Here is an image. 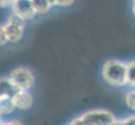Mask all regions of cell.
<instances>
[{
    "mask_svg": "<svg viewBox=\"0 0 135 125\" xmlns=\"http://www.w3.org/2000/svg\"><path fill=\"white\" fill-rule=\"evenodd\" d=\"M13 3V0H1V6L2 7H7L8 4Z\"/></svg>",
    "mask_w": 135,
    "mask_h": 125,
    "instance_id": "2e32d148",
    "label": "cell"
},
{
    "mask_svg": "<svg viewBox=\"0 0 135 125\" xmlns=\"http://www.w3.org/2000/svg\"><path fill=\"white\" fill-rule=\"evenodd\" d=\"M15 108L20 110H29L34 104L33 97L26 90H18L13 97Z\"/></svg>",
    "mask_w": 135,
    "mask_h": 125,
    "instance_id": "8992f818",
    "label": "cell"
},
{
    "mask_svg": "<svg viewBox=\"0 0 135 125\" xmlns=\"http://www.w3.org/2000/svg\"><path fill=\"white\" fill-rule=\"evenodd\" d=\"M134 3H135V0H134Z\"/></svg>",
    "mask_w": 135,
    "mask_h": 125,
    "instance_id": "ac0fdd59",
    "label": "cell"
},
{
    "mask_svg": "<svg viewBox=\"0 0 135 125\" xmlns=\"http://www.w3.org/2000/svg\"><path fill=\"white\" fill-rule=\"evenodd\" d=\"M8 78L18 90L28 91L35 83V77L33 72L25 67L15 68Z\"/></svg>",
    "mask_w": 135,
    "mask_h": 125,
    "instance_id": "3957f363",
    "label": "cell"
},
{
    "mask_svg": "<svg viewBox=\"0 0 135 125\" xmlns=\"http://www.w3.org/2000/svg\"><path fill=\"white\" fill-rule=\"evenodd\" d=\"M133 14H134V16H135V3H134V4H133Z\"/></svg>",
    "mask_w": 135,
    "mask_h": 125,
    "instance_id": "e0dca14e",
    "label": "cell"
},
{
    "mask_svg": "<svg viewBox=\"0 0 135 125\" xmlns=\"http://www.w3.org/2000/svg\"><path fill=\"white\" fill-rule=\"evenodd\" d=\"M18 90L12 84L8 78H1V97L13 98Z\"/></svg>",
    "mask_w": 135,
    "mask_h": 125,
    "instance_id": "52a82bcc",
    "label": "cell"
},
{
    "mask_svg": "<svg viewBox=\"0 0 135 125\" xmlns=\"http://www.w3.org/2000/svg\"><path fill=\"white\" fill-rule=\"evenodd\" d=\"M115 120L114 115L110 111L96 109L74 118L69 125H111Z\"/></svg>",
    "mask_w": 135,
    "mask_h": 125,
    "instance_id": "7a4b0ae2",
    "label": "cell"
},
{
    "mask_svg": "<svg viewBox=\"0 0 135 125\" xmlns=\"http://www.w3.org/2000/svg\"><path fill=\"white\" fill-rule=\"evenodd\" d=\"M25 25V20L15 13H13L12 15L9 16L6 24L3 25L8 36L9 42L17 43L22 39L24 35Z\"/></svg>",
    "mask_w": 135,
    "mask_h": 125,
    "instance_id": "277c9868",
    "label": "cell"
},
{
    "mask_svg": "<svg viewBox=\"0 0 135 125\" xmlns=\"http://www.w3.org/2000/svg\"><path fill=\"white\" fill-rule=\"evenodd\" d=\"M128 84L135 89V60L128 63Z\"/></svg>",
    "mask_w": 135,
    "mask_h": 125,
    "instance_id": "30bf717a",
    "label": "cell"
},
{
    "mask_svg": "<svg viewBox=\"0 0 135 125\" xmlns=\"http://www.w3.org/2000/svg\"><path fill=\"white\" fill-rule=\"evenodd\" d=\"M102 77L111 86L126 85L128 84V64L118 59H110L102 68Z\"/></svg>",
    "mask_w": 135,
    "mask_h": 125,
    "instance_id": "6da1fadb",
    "label": "cell"
},
{
    "mask_svg": "<svg viewBox=\"0 0 135 125\" xmlns=\"http://www.w3.org/2000/svg\"><path fill=\"white\" fill-rule=\"evenodd\" d=\"M15 108H16L13 104V98L0 96V111H1L2 114L7 115L11 113Z\"/></svg>",
    "mask_w": 135,
    "mask_h": 125,
    "instance_id": "ba28073f",
    "label": "cell"
},
{
    "mask_svg": "<svg viewBox=\"0 0 135 125\" xmlns=\"http://www.w3.org/2000/svg\"><path fill=\"white\" fill-rule=\"evenodd\" d=\"M33 3L36 12L40 13H45L51 5L50 0H33Z\"/></svg>",
    "mask_w": 135,
    "mask_h": 125,
    "instance_id": "9c48e42d",
    "label": "cell"
},
{
    "mask_svg": "<svg viewBox=\"0 0 135 125\" xmlns=\"http://www.w3.org/2000/svg\"><path fill=\"white\" fill-rule=\"evenodd\" d=\"M13 8L15 14L24 20L32 19L37 13L33 0H13Z\"/></svg>",
    "mask_w": 135,
    "mask_h": 125,
    "instance_id": "5b68a950",
    "label": "cell"
},
{
    "mask_svg": "<svg viewBox=\"0 0 135 125\" xmlns=\"http://www.w3.org/2000/svg\"><path fill=\"white\" fill-rule=\"evenodd\" d=\"M74 0H55V4L61 6H69L73 3Z\"/></svg>",
    "mask_w": 135,
    "mask_h": 125,
    "instance_id": "4fadbf2b",
    "label": "cell"
},
{
    "mask_svg": "<svg viewBox=\"0 0 135 125\" xmlns=\"http://www.w3.org/2000/svg\"><path fill=\"white\" fill-rule=\"evenodd\" d=\"M124 125H135V116H131L123 120Z\"/></svg>",
    "mask_w": 135,
    "mask_h": 125,
    "instance_id": "5bb4252c",
    "label": "cell"
},
{
    "mask_svg": "<svg viewBox=\"0 0 135 125\" xmlns=\"http://www.w3.org/2000/svg\"><path fill=\"white\" fill-rule=\"evenodd\" d=\"M1 125H24L18 121H11V122H1Z\"/></svg>",
    "mask_w": 135,
    "mask_h": 125,
    "instance_id": "9a60e30c",
    "label": "cell"
},
{
    "mask_svg": "<svg viewBox=\"0 0 135 125\" xmlns=\"http://www.w3.org/2000/svg\"><path fill=\"white\" fill-rule=\"evenodd\" d=\"M125 103L128 107L135 111V89L128 92L125 95Z\"/></svg>",
    "mask_w": 135,
    "mask_h": 125,
    "instance_id": "8fae6325",
    "label": "cell"
},
{
    "mask_svg": "<svg viewBox=\"0 0 135 125\" xmlns=\"http://www.w3.org/2000/svg\"><path fill=\"white\" fill-rule=\"evenodd\" d=\"M8 42H9V39L8 36L6 33L5 29H4L3 26H1V29H0V44H1V46L5 45Z\"/></svg>",
    "mask_w": 135,
    "mask_h": 125,
    "instance_id": "7c38bea8",
    "label": "cell"
}]
</instances>
